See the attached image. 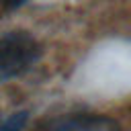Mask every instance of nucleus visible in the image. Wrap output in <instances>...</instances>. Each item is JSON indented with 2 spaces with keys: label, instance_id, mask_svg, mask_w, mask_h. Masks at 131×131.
<instances>
[{
  "label": "nucleus",
  "instance_id": "nucleus-3",
  "mask_svg": "<svg viewBox=\"0 0 131 131\" xmlns=\"http://www.w3.org/2000/svg\"><path fill=\"white\" fill-rule=\"evenodd\" d=\"M25 2H29V0H2V6H4V8H8V10H12V8L23 6Z\"/></svg>",
  "mask_w": 131,
  "mask_h": 131
},
{
  "label": "nucleus",
  "instance_id": "nucleus-1",
  "mask_svg": "<svg viewBox=\"0 0 131 131\" xmlns=\"http://www.w3.org/2000/svg\"><path fill=\"white\" fill-rule=\"evenodd\" d=\"M41 57L39 41L27 31H10L0 39V82L23 76Z\"/></svg>",
  "mask_w": 131,
  "mask_h": 131
},
{
  "label": "nucleus",
  "instance_id": "nucleus-2",
  "mask_svg": "<svg viewBox=\"0 0 131 131\" xmlns=\"http://www.w3.org/2000/svg\"><path fill=\"white\" fill-rule=\"evenodd\" d=\"M45 131H121L115 119L102 115H72L51 123Z\"/></svg>",
  "mask_w": 131,
  "mask_h": 131
}]
</instances>
